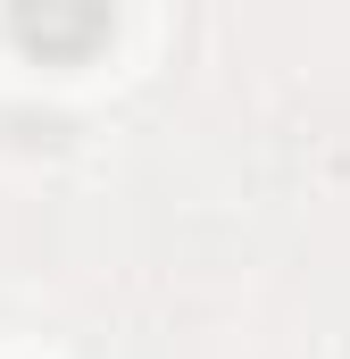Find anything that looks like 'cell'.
Listing matches in <instances>:
<instances>
[{
    "mask_svg": "<svg viewBox=\"0 0 350 359\" xmlns=\"http://www.w3.org/2000/svg\"><path fill=\"white\" fill-rule=\"evenodd\" d=\"M8 34L42 67H84L117 34V0H8Z\"/></svg>",
    "mask_w": 350,
    "mask_h": 359,
    "instance_id": "obj_1",
    "label": "cell"
}]
</instances>
